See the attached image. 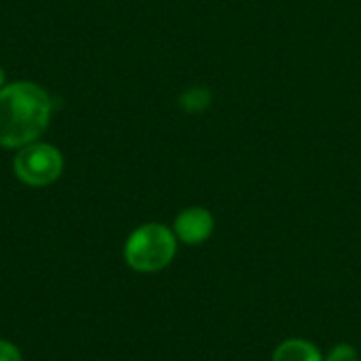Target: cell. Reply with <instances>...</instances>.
Here are the masks:
<instances>
[{"mask_svg": "<svg viewBox=\"0 0 361 361\" xmlns=\"http://www.w3.org/2000/svg\"><path fill=\"white\" fill-rule=\"evenodd\" d=\"M51 99L34 82L19 80L0 87V146L23 148L49 127Z\"/></svg>", "mask_w": 361, "mask_h": 361, "instance_id": "obj_1", "label": "cell"}, {"mask_svg": "<svg viewBox=\"0 0 361 361\" xmlns=\"http://www.w3.org/2000/svg\"><path fill=\"white\" fill-rule=\"evenodd\" d=\"M176 233L163 224L135 228L125 243V262L137 273H157L169 267L176 256Z\"/></svg>", "mask_w": 361, "mask_h": 361, "instance_id": "obj_2", "label": "cell"}, {"mask_svg": "<svg viewBox=\"0 0 361 361\" xmlns=\"http://www.w3.org/2000/svg\"><path fill=\"white\" fill-rule=\"evenodd\" d=\"M61 169H63V157L51 144L32 142L23 146L13 161L15 176L23 184L36 186V188L53 184L61 176Z\"/></svg>", "mask_w": 361, "mask_h": 361, "instance_id": "obj_3", "label": "cell"}, {"mask_svg": "<svg viewBox=\"0 0 361 361\" xmlns=\"http://www.w3.org/2000/svg\"><path fill=\"white\" fill-rule=\"evenodd\" d=\"M173 233L182 243L199 245L212 237L214 216L205 207H188L178 214V218L173 222Z\"/></svg>", "mask_w": 361, "mask_h": 361, "instance_id": "obj_4", "label": "cell"}, {"mask_svg": "<svg viewBox=\"0 0 361 361\" xmlns=\"http://www.w3.org/2000/svg\"><path fill=\"white\" fill-rule=\"evenodd\" d=\"M273 361H324V355L313 343L302 338H290L275 349Z\"/></svg>", "mask_w": 361, "mask_h": 361, "instance_id": "obj_5", "label": "cell"}, {"mask_svg": "<svg viewBox=\"0 0 361 361\" xmlns=\"http://www.w3.org/2000/svg\"><path fill=\"white\" fill-rule=\"evenodd\" d=\"M212 104V93L205 89V87H190L182 97H180V106L190 112V114H197V112H203L205 108H209Z\"/></svg>", "mask_w": 361, "mask_h": 361, "instance_id": "obj_6", "label": "cell"}, {"mask_svg": "<svg viewBox=\"0 0 361 361\" xmlns=\"http://www.w3.org/2000/svg\"><path fill=\"white\" fill-rule=\"evenodd\" d=\"M324 361H360V353L351 345H336L332 351L324 357Z\"/></svg>", "mask_w": 361, "mask_h": 361, "instance_id": "obj_7", "label": "cell"}, {"mask_svg": "<svg viewBox=\"0 0 361 361\" xmlns=\"http://www.w3.org/2000/svg\"><path fill=\"white\" fill-rule=\"evenodd\" d=\"M0 361H21V353L13 343L0 341Z\"/></svg>", "mask_w": 361, "mask_h": 361, "instance_id": "obj_8", "label": "cell"}, {"mask_svg": "<svg viewBox=\"0 0 361 361\" xmlns=\"http://www.w3.org/2000/svg\"><path fill=\"white\" fill-rule=\"evenodd\" d=\"M2 82H4V74H2V70H0V87H2Z\"/></svg>", "mask_w": 361, "mask_h": 361, "instance_id": "obj_9", "label": "cell"}]
</instances>
